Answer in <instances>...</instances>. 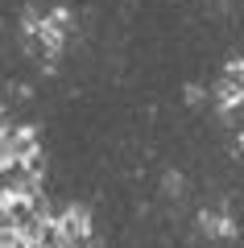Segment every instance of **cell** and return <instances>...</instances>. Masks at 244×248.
<instances>
[{
  "label": "cell",
  "mask_w": 244,
  "mask_h": 248,
  "mask_svg": "<svg viewBox=\"0 0 244 248\" xmlns=\"http://www.w3.org/2000/svg\"><path fill=\"white\" fill-rule=\"evenodd\" d=\"M240 149H244V137H240Z\"/></svg>",
  "instance_id": "6da1fadb"
}]
</instances>
